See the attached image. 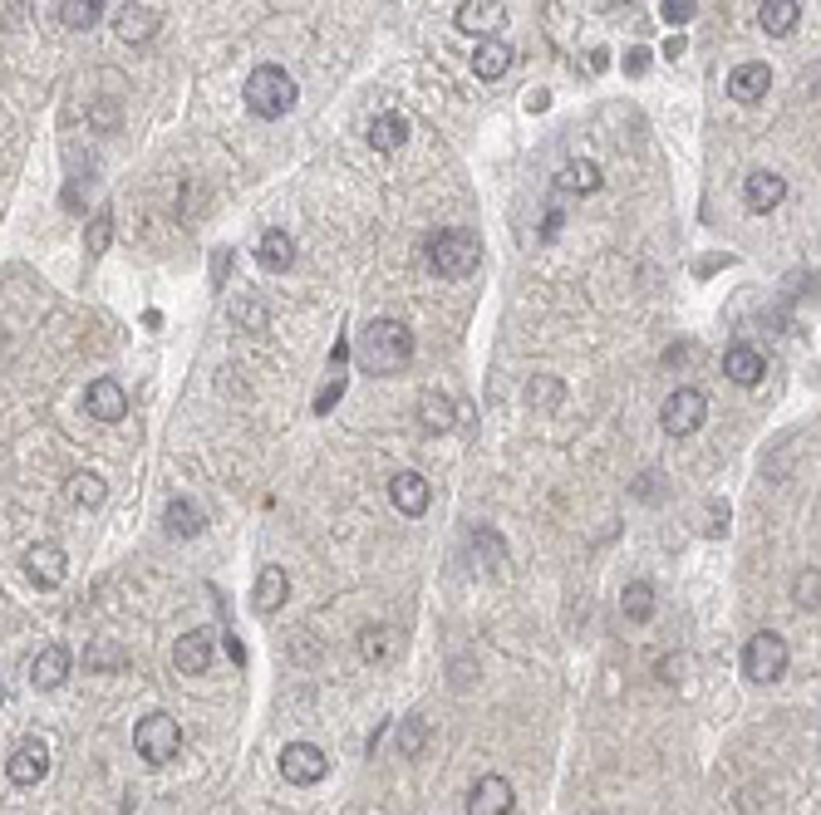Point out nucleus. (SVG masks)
<instances>
[{
  "instance_id": "1",
  "label": "nucleus",
  "mask_w": 821,
  "mask_h": 815,
  "mask_svg": "<svg viewBox=\"0 0 821 815\" xmlns=\"http://www.w3.org/2000/svg\"><path fill=\"white\" fill-rule=\"evenodd\" d=\"M414 359V329L404 320H374L359 339V363L369 373H404Z\"/></svg>"
},
{
  "instance_id": "2",
  "label": "nucleus",
  "mask_w": 821,
  "mask_h": 815,
  "mask_svg": "<svg viewBox=\"0 0 821 815\" xmlns=\"http://www.w3.org/2000/svg\"><path fill=\"white\" fill-rule=\"evenodd\" d=\"M424 261L433 265L443 280H463V275H473L477 261H483V241H477L473 231L443 226V231H433V236L424 241Z\"/></svg>"
},
{
  "instance_id": "3",
  "label": "nucleus",
  "mask_w": 821,
  "mask_h": 815,
  "mask_svg": "<svg viewBox=\"0 0 821 815\" xmlns=\"http://www.w3.org/2000/svg\"><path fill=\"white\" fill-rule=\"evenodd\" d=\"M296 98H300L296 79L281 64H261L257 74L247 79V108L257 118H286L290 108H296Z\"/></svg>"
},
{
  "instance_id": "4",
  "label": "nucleus",
  "mask_w": 821,
  "mask_h": 815,
  "mask_svg": "<svg viewBox=\"0 0 821 815\" xmlns=\"http://www.w3.org/2000/svg\"><path fill=\"white\" fill-rule=\"evenodd\" d=\"M787 638L772 634V628H762V634H752L748 644H742V678L758 687L768 683H782V673H787Z\"/></svg>"
},
{
  "instance_id": "5",
  "label": "nucleus",
  "mask_w": 821,
  "mask_h": 815,
  "mask_svg": "<svg viewBox=\"0 0 821 815\" xmlns=\"http://www.w3.org/2000/svg\"><path fill=\"white\" fill-rule=\"evenodd\" d=\"M133 746L148 766H168L172 756L182 752V727L172 722L168 712H148L139 727H133Z\"/></svg>"
},
{
  "instance_id": "6",
  "label": "nucleus",
  "mask_w": 821,
  "mask_h": 815,
  "mask_svg": "<svg viewBox=\"0 0 821 815\" xmlns=\"http://www.w3.org/2000/svg\"><path fill=\"white\" fill-rule=\"evenodd\" d=\"M703 418H709V393L703 388H674L659 408V428L669 438H693L703 428Z\"/></svg>"
},
{
  "instance_id": "7",
  "label": "nucleus",
  "mask_w": 821,
  "mask_h": 815,
  "mask_svg": "<svg viewBox=\"0 0 821 815\" xmlns=\"http://www.w3.org/2000/svg\"><path fill=\"white\" fill-rule=\"evenodd\" d=\"M281 776H286L290 786H316L330 776V756L320 752L316 742H290L286 752H281Z\"/></svg>"
},
{
  "instance_id": "8",
  "label": "nucleus",
  "mask_w": 821,
  "mask_h": 815,
  "mask_svg": "<svg viewBox=\"0 0 821 815\" xmlns=\"http://www.w3.org/2000/svg\"><path fill=\"white\" fill-rule=\"evenodd\" d=\"M212 654H217V638H212V628H188V634L172 644V668L188 678H202L212 668Z\"/></svg>"
},
{
  "instance_id": "9",
  "label": "nucleus",
  "mask_w": 821,
  "mask_h": 815,
  "mask_svg": "<svg viewBox=\"0 0 821 815\" xmlns=\"http://www.w3.org/2000/svg\"><path fill=\"white\" fill-rule=\"evenodd\" d=\"M25 575L40 589H60L64 575H70V555H64L60 546H50V540H40V546L25 550Z\"/></svg>"
},
{
  "instance_id": "10",
  "label": "nucleus",
  "mask_w": 821,
  "mask_h": 815,
  "mask_svg": "<svg viewBox=\"0 0 821 815\" xmlns=\"http://www.w3.org/2000/svg\"><path fill=\"white\" fill-rule=\"evenodd\" d=\"M512 805H516V791H512V781L507 776H483V781L467 791V815H512Z\"/></svg>"
},
{
  "instance_id": "11",
  "label": "nucleus",
  "mask_w": 821,
  "mask_h": 815,
  "mask_svg": "<svg viewBox=\"0 0 821 815\" xmlns=\"http://www.w3.org/2000/svg\"><path fill=\"white\" fill-rule=\"evenodd\" d=\"M787 202V177L782 172H748V182H742V206L748 212H758V216H768V212H777V206Z\"/></svg>"
},
{
  "instance_id": "12",
  "label": "nucleus",
  "mask_w": 821,
  "mask_h": 815,
  "mask_svg": "<svg viewBox=\"0 0 821 815\" xmlns=\"http://www.w3.org/2000/svg\"><path fill=\"white\" fill-rule=\"evenodd\" d=\"M5 771H11L15 786H40L45 771H50V746H45L40 736H25V742L11 752V766H5Z\"/></svg>"
},
{
  "instance_id": "13",
  "label": "nucleus",
  "mask_w": 821,
  "mask_h": 815,
  "mask_svg": "<svg viewBox=\"0 0 821 815\" xmlns=\"http://www.w3.org/2000/svg\"><path fill=\"white\" fill-rule=\"evenodd\" d=\"M502 25H507L502 0H463V5H457V29H463V35L487 39V35H497Z\"/></svg>"
},
{
  "instance_id": "14",
  "label": "nucleus",
  "mask_w": 821,
  "mask_h": 815,
  "mask_svg": "<svg viewBox=\"0 0 821 815\" xmlns=\"http://www.w3.org/2000/svg\"><path fill=\"white\" fill-rule=\"evenodd\" d=\"M64 678H70V648H64V644H45L40 654L31 658V683L40 687V693H55Z\"/></svg>"
},
{
  "instance_id": "15",
  "label": "nucleus",
  "mask_w": 821,
  "mask_h": 815,
  "mask_svg": "<svg viewBox=\"0 0 821 815\" xmlns=\"http://www.w3.org/2000/svg\"><path fill=\"white\" fill-rule=\"evenodd\" d=\"M728 94L738 98V104H758V98L772 94V69L762 64V59H748V64H738L728 74Z\"/></svg>"
},
{
  "instance_id": "16",
  "label": "nucleus",
  "mask_w": 821,
  "mask_h": 815,
  "mask_svg": "<svg viewBox=\"0 0 821 815\" xmlns=\"http://www.w3.org/2000/svg\"><path fill=\"white\" fill-rule=\"evenodd\" d=\"M84 408L99 422H119L123 412H129V398H123V388L114 379H94L90 388H84Z\"/></svg>"
},
{
  "instance_id": "17",
  "label": "nucleus",
  "mask_w": 821,
  "mask_h": 815,
  "mask_svg": "<svg viewBox=\"0 0 821 815\" xmlns=\"http://www.w3.org/2000/svg\"><path fill=\"white\" fill-rule=\"evenodd\" d=\"M114 35H119L123 45H148V39L158 35V15H153L148 5H139V0H129V5L114 15Z\"/></svg>"
},
{
  "instance_id": "18",
  "label": "nucleus",
  "mask_w": 821,
  "mask_h": 815,
  "mask_svg": "<svg viewBox=\"0 0 821 815\" xmlns=\"http://www.w3.org/2000/svg\"><path fill=\"white\" fill-rule=\"evenodd\" d=\"M428 496H433V491H428V477H424V471H398V477L389 481V501H394L404 516H424V511H428Z\"/></svg>"
},
{
  "instance_id": "19",
  "label": "nucleus",
  "mask_w": 821,
  "mask_h": 815,
  "mask_svg": "<svg viewBox=\"0 0 821 815\" xmlns=\"http://www.w3.org/2000/svg\"><path fill=\"white\" fill-rule=\"evenodd\" d=\"M723 373H728V383H742V388H758L762 373H768V359H762L752 344H733L728 353H723Z\"/></svg>"
},
{
  "instance_id": "20",
  "label": "nucleus",
  "mask_w": 821,
  "mask_h": 815,
  "mask_svg": "<svg viewBox=\"0 0 821 815\" xmlns=\"http://www.w3.org/2000/svg\"><path fill=\"white\" fill-rule=\"evenodd\" d=\"M286 595H290L286 570H281V565H261L257 589H251V609H257V614H276V609L286 604Z\"/></svg>"
},
{
  "instance_id": "21",
  "label": "nucleus",
  "mask_w": 821,
  "mask_h": 815,
  "mask_svg": "<svg viewBox=\"0 0 821 815\" xmlns=\"http://www.w3.org/2000/svg\"><path fill=\"white\" fill-rule=\"evenodd\" d=\"M257 261L261 271H290L296 265V241H290V231H281V226H271V231H261L257 241Z\"/></svg>"
},
{
  "instance_id": "22",
  "label": "nucleus",
  "mask_w": 821,
  "mask_h": 815,
  "mask_svg": "<svg viewBox=\"0 0 821 815\" xmlns=\"http://www.w3.org/2000/svg\"><path fill=\"white\" fill-rule=\"evenodd\" d=\"M163 526H168V536L192 540V536H202V530H207V516H202V506L192 496H172L168 511H163Z\"/></svg>"
},
{
  "instance_id": "23",
  "label": "nucleus",
  "mask_w": 821,
  "mask_h": 815,
  "mask_svg": "<svg viewBox=\"0 0 821 815\" xmlns=\"http://www.w3.org/2000/svg\"><path fill=\"white\" fill-rule=\"evenodd\" d=\"M512 64H516V49L507 45V39H483V45H477V55H473V74L487 79V84H497V79H502Z\"/></svg>"
},
{
  "instance_id": "24",
  "label": "nucleus",
  "mask_w": 821,
  "mask_h": 815,
  "mask_svg": "<svg viewBox=\"0 0 821 815\" xmlns=\"http://www.w3.org/2000/svg\"><path fill=\"white\" fill-rule=\"evenodd\" d=\"M418 422H424V432L443 438V432L457 428V408L443 398V393H424V398H418Z\"/></svg>"
},
{
  "instance_id": "25",
  "label": "nucleus",
  "mask_w": 821,
  "mask_h": 815,
  "mask_svg": "<svg viewBox=\"0 0 821 815\" xmlns=\"http://www.w3.org/2000/svg\"><path fill=\"white\" fill-rule=\"evenodd\" d=\"M64 491H70L74 506L99 511V506H104V496H109V481H104L99 471H74V477L64 481Z\"/></svg>"
},
{
  "instance_id": "26",
  "label": "nucleus",
  "mask_w": 821,
  "mask_h": 815,
  "mask_svg": "<svg viewBox=\"0 0 821 815\" xmlns=\"http://www.w3.org/2000/svg\"><path fill=\"white\" fill-rule=\"evenodd\" d=\"M408 133H414V128H408L404 113H379L374 123H369V143H374L379 153H394V147H404Z\"/></svg>"
},
{
  "instance_id": "27",
  "label": "nucleus",
  "mask_w": 821,
  "mask_h": 815,
  "mask_svg": "<svg viewBox=\"0 0 821 815\" xmlns=\"http://www.w3.org/2000/svg\"><path fill=\"white\" fill-rule=\"evenodd\" d=\"M556 182H561V192H575V196H591V192H600V167L595 163H585V157H575V163H566L561 167V177H556Z\"/></svg>"
},
{
  "instance_id": "28",
  "label": "nucleus",
  "mask_w": 821,
  "mask_h": 815,
  "mask_svg": "<svg viewBox=\"0 0 821 815\" xmlns=\"http://www.w3.org/2000/svg\"><path fill=\"white\" fill-rule=\"evenodd\" d=\"M797 20H801L797 0H762V10H758V25L768 29V35H792Z\"/></svg>"
},
{
  "instance_id": "29",
  "label": "nucleus",
  "mask_w": 821,
  "mask_h": 815,
  "mask_svg": "<svg viewBox=\"0 0 821 815\" xmlns=\"http://www.w3.org/2000/svg\"><path fill=\"white\" fill-rule=\"evenodd\" d=\"M620 614L630 619V624H650V619H654V589L644 585V579L624 585V595H620Z\"/></svg>"
},
{
  "instance_id": "30",
  "label": "nucleus",
  "mask_w": 821,
  "mask_h": 815,
  "mask_svg": "<svg viewBox=\"0 0 821 815\" xmlns=\"http://www.w3.org/2000/svg\"><path fill=\"white\" fill-rule=\"evenodd\" d=\"M109 241H114V212H109V206H94L90 226H84V251L104 255V251H109Z\"/></svg>"
},
{
  "instance_id": "31",
  "label": "nucleus",
  "mask_w": 821,
  "mask_h": 815,
  "mask_svg": "<svg viewBox=\"0 0 821 815\" xmlns=\"http://www.w3.org/2000/svg\"><path fill=\"white\" fill-rule=\"evenodd\" d=\"M60 20L70 29H94L104 20V0H60Z\"/></svg>"
},
{
  "instance_id": "32",
  "label": "nucleus",
  "mask_w": 821,
  "mask_h": 815,
  "mask_svg": "<svg viewBox=\"0 0 821 815\" xmlns=\"http://www.w3.org/2000/svg\"><path fill=\"white\" fill-rule=\"evenodd\" d=\"M231 324L237 329H266V304L261 300H251V295H241V300H231Z\"/></svg>"
},
{
  "instance_id": "33",
  "label": "nucleus",
  "mask_w": 821,
  "mask_h": 815,
  "mask_svg": "<svg viewBox=\"0 0 821 815\" xmlns=\"http://www.w3.org/2000/svg\"><path fill=\"white\" fill-rule=\"evenodd\" d=\"M424 742H428V722H424V717H408L404 732H398V752L418 756V752H424Z\"/></svg>"
},
{
  "instance_id": "34",
  "label": "nucleus",
  "mask_w": 821,
  "mask_h": 815,
  "mask_svg": "<svg viewBox=\"0 0 821 815\" xmlns=\"http://www.w3.org/2000/svg\"><path fill=\"white\" fill-rule=\"evenodd\" d=\"M659 15H664V25H689L693 20V0H659Z\"/></svg>"
},
{
  "instance_id": "35",
  "label": "nucleus",
  "mask_w": 821,
  "mask_h": 815,
  "mask_svg": "<svg viewBox=\"0 0 821 815\" xmlns=\"http://www.w3.org/2000/svg\"><path fill=\"white\" fill-rule=\"evenodd\" d=\"M340 398H345V373H330V383L316 393V412H330Z\"/></svg>"
},
{
  "instance_id": "36",
  "label": "nucleus",
  "mask_w": 821,
  "mask_h": 815,
  "mask_svg": "<svg viewBox=\"0 0 821 815\" xmlns=\"http://www.w3.org/2000/svg\"><path fill=\"white\" fill-rule=\"evenodd\" d=\"M792 595H797V609H817V570H801Z\"/></svg>"
},
{
  "instance_id": "37",
  "label": "nucleus",
  "mask_w": 821,
  "mask_h": 815,
  "mask_svg": "<svg viewBox=\"0 0 821 815\" xmlns=\"http://www.w3.org/2000/svg\"><path fill=\"white\" fill-rule=\"evenodd\" d=\"M526 398H532V403H561V383H551V379H532Z\"/></svg>"
},
{
  "instance_id": "38",
  "label": "nucleus",
  "mask_w": 821,
  "mask_h": 815,
  "mask_svg": "<svg viewBox=\"0 0 821 815\" xmlns=\"http://www.w3.org/2000/svg\"><path fill=\"white\" fill-rule=\"evenodd\" d=\"M119 663H123L119 648H104V644L90 648V668H94V673H99V668H119Z\"/></svg>"
},
{
  "instance_id": "39",
  "label": "nucleus",
  "mask_w": 821,
  "mask_h": 815,
  "mask_svg": "<svg viewBox=\"0 0 821 815\" xmlns=\"http://www.w3.org/2000/svg\"><path fill=\"white\" fill-rule=\"evenodd\" d=\"M389 634H374V628H369L365 634V658H389V644H384Z\"/></svg>"
},
{
  "instance_id": "40",
  "label": "nucleus",
  "mask_w": 821,
  "mask_h": 815,
  "mask_svg": "<svg viewBox=\"0 0 821 815\" xmlns=\"http://www.w3.org/2000/svg\"><path fill=\"white\" fill-rule=\"evenodd\" d=\"M345 359H349V344H345V339H335V349H330V369L345 373Z\"/></svg>"
},
{
  "instance_id": "41",
  "label": "nucleus",
  "mask_w": 821,
  "mask_h": 815,
  "mask_svg": "<svg viewBox=\"0 0 821 815\" xmlns=\"http://www.w3.org/2000/svg\"><path fill=\"white\" fill-rule=\"evenodd\" d=\"M546 104H551V98H546V88H532V94H526V108H532V113H542Z\"/></svg>"
},
{
  "instance_id": "42",
  "label": "nucleus",
  "mask_w": 821,
  "mask_h": 815,
  "mask_svg": "<svg viewBox=\"0 0 821 815\" xmlns=\"http://www.w3.org/2000/svg\"><path fill=\"white\" fill-rule=\"evenodd\" d=\"M561 231V212H546V226H542V241H551V236Z\"/></svg>"
},
{
  "instance_id": "43",
  "label": "nucleus",
  "mask_w": 821,
  "mask_h": 815,
  "mask_svg": "<svg viewBox=\"0 0 821 815\" xmlns=\"http://www.w3.org/2000/svg\"><path fill=\"white\" fill-rule=\"evenodd\" d=\"M644 55H650V49H630V59H624V69H630V74H640V69H644Z\"/></svg>"
},
{
  "instance_id": "44",
  "label": "nucleus",
  "mask_w": 821,
  "mask_h": 815,
  "mask_svg": "<svg viewBox=\"0 0 821 815\" xmlns=\"http://www.w3.org/2000/svg\"><path fill=\"white\" fill-rule=\"evenodd\" d=\"M0 703H5V683H0Z\"/></svg>"
}]
</instances>
